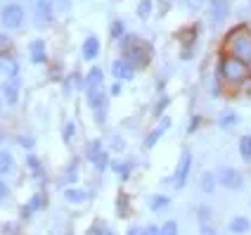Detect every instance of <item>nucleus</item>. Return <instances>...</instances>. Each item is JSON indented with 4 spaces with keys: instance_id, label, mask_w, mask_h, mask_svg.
<instances>
[{
    "instance_id": "obj_28",
    "label": "nucleus",
    "mask_w": 251,
    "mask_h": 235,
    "mask_svg": "<svg viewBox=\"0 0 251 235\" xmlns=\"http://www.w3.org/2000/svg\"><path fill=\"white\" fill-rule=\"evenodd\" d=\"M112 140H114V143H112L114 150H119V152H121V150H124V140L119 138V136H116V138H112Z\"/></svg>"
},
{
    "instance_id": "obj_36",
    "label": "nucleus",
    "mask_w": 251,
    "mask_h": 235,
    "mask_svg": "<svg viewBox=\"0 0 251 235\" xmlns=\"http://www.w3.org/2000/svg\"><path fill=\"white\" fill-rule=\"evenodd\" d=\"M88 235H100V231H98V228H90V233H88Z\"/></svg>"
},
{
    "instance_id": "obj_6",
    "label": "nucleus",
    "mask_w": 251,
    "mask_h": 235,
    "mask_svg": "<svg viewBox=\"0 0 251 235\" xmlns=\"http://www.w3.org/2000/svg\"><path fill=\"white\" fill-rule=\"evenodd\" d=\"M221 183H223L225 188H230V190H239L242 188V174H239L237 169H230V166H225L223 171H221Z\"/></svg>"
},
{
    "instance_id": "obj_19",
    "label": "nucleus",
    "mask_w": 251,
    "mask_h": 235,
    "mask_svg": "<svg viewBox=\"0 0 251 235\" xmlns=\"http://www.w3.org/2000/svg\"><path fill=\"white\" fill-rule=\"evenodd\" d=\"M102 154H104V152H102V145H100V140H93V145L88 147V157H90V159L98 164V159L102 157Z\"/></svg>"
},
{
    "instance_id": "obj_32",
    "label": "nucleus",
    "mask_w": 251,
    "mask_h": 235,
    "mask_svg": "<svg viewBox=\"0 0 251 235\" xmlns=\"http://www.w3.org/2000/svg\"><path fill=\"white\" fill-rule=\"evenodd\" d=\"M145 235H159V228H156V226H150V228H145Z\"/></svg>"
},
{
    "instance_id": "obj_38",
    "label": "nucleus",
    "mask_w": 251,
    "mask_h": 235,
    "mask_svg": "<svg viewBox=\"0 0 251 235\" xmlns=\"http://www.w3.org/2000/svg\"><path fill=\"white\" fill-rule=\"evenodd\" d=\"M0 200H2V195H0Z\"/></svg>"
},
{
    "instance_id": "obj_16",
    "label": "nucleus",
    "mask_w": 251,
    "mask_h": 235,
    "mask_svg": "<svg viewBox=\"0 0 251 235\" xmlns=\"http://www.w3.org/2000/svg\"><path fill=\"white\" fill-rule=\"evenodd\" d=\"M64 197H67L69 202H76V205H81V202H85L88 193H85V190H76V188H67V190H64Z\"/></svg>"
},
{
    "instance_id": "obj_15",
    "label": "nucleus",
    "mask_w": 251,
    "mask_h": 235,
    "mask_svg": "<svg viewBox=\"0 0 251 235\" xmlns=\"http://www.w3.org/2000/svg\"><path fill=\"white\" fill-rule=\"evenodd\" d=\"M85 83H88V90L102 88V69H100V67H93L90 74H88V79H85Z\"/></svg>"
},
{
    "instance_id": "obj_39",
    "label": "nucleus",
    "mask_w": 251,
    "mask_h": 235,
    "mask_svg": "<svg viewBox=\"0 0 251 235\" xmlns=\"http://www.w3.org/2000/svg\"><path fill=\"white\" fill-rule=\"evenodd\" d=\"M0 107H2V102H0Z\"/></svg>"
},
{
    "instance_id": "obj_7",
    "label": "nucleus",
    "mask_w": 251,
    "mask_h": 235,
    "mask_svg": "<svg viewBox=\"0 0 251 235\" xmlns=\"http://www.w3.org/2000/svg\"><path fill=\"white\" fill-rule=\"evenodd\" d=\"M209 17L213 24H221L227 17V0H211L209 2Z\"/></svg>"
},
{
    "instance_id": "obj_12",
    "label": "nucleus",
    "mask_w": 251,
    "mask_h": 235,
    "mask_svg": "<svg viewBox=\"0 0 251 235\" xmlns=\"http://www.w3.org/2000/svg\"><path fill=\"white\" fill-rule=\"evenodd\" d=\"M237 124H239L237 112L225 110V112H221V114H218V126H221V128H235Z\"/></svg>"
},
{
    "instance_id": "obj_30",
    "label": "nucleus",
    "mask_w": 251,
    "mask_h": 235,
    "mask_svg": "<svg viewBox=\"0 0 251 235\" xmlns=\"http://www.w3.org/2000/svg\"><path fill=\"white\" fill-rule=\"evenodd\" d=\"M128 235H145V228H140V226H133V228L128 231Z\"/></svg>"
},
{
    "instance_id": "obj_4",
    "label": "nucleus",
    "mask_w": 251,
    "mask_h": 235,
    "mask_svg": "<svg viewBox=\"0 0 251 235\" xmlns=\"http://www.w3.org/2000/svg\"><path fill=\"white\" fill-rule=\"evenodd\" d=\"M88 102H90V107L98 112V121L100 124H104V110H107V93L102 90V88H93V90H88Z\"/></svg>"
},
{
    "instance_id": "obj_9",
    "label": "nucleus",
    "mask_w": 251,
    "mask_h": 235,
    "mask_svg": "<svg viewBox=\"0 0 251 235\" xmlns=\"http://www.w3.org/2000/svg\"><path fill=\"white\" fill-rule=\"evenodd\" d=\"M112 74L116 79H126V81H130L133 79V67L128 64V59H116L112 64Z\"/></svg>"
},
{
    "instance_id": "obj_20",
    "label": "nucleus",
    "mask_w": 251,
    "mask_h": 235,
    "mask_svg": "<svg viewBox=\"0 0 251 235\" xmlns=\"http://www.w3.org/2000/svg\"><path fill=\"white\" fill-rule=\"evenodd\" d=\"M10 169H12V154L0 152V174H7Z\"/></svg>"
},
{
    "instance_id": "obj_35",
    "label": "nucleus",
    "mask_w": 251,
    "mask_h": 235,
    "mask_svg": "<svg viewBox=\"0 0 251 235\" xmlns=\"http://www.w3.org/2000/svg\"><path fill=\"white\" fill-rule=\"evenodd\" d=\"M201 235H216V233H213L211 228H201Z\"/></svg>"
},
{
    "instance_id": "obj_2",
    "label": "nucleus",
    "mask_w": 251,
    "mask_h": 235,
    "mask_svg": "<svg viewBox=\"0 0 251 235\" xmlns=\"http://www.w3.org/2000/svg\"><path fill=\"white\" fill-rule=\"evenodd\" d=\"M230 48H232V57H237L242 62H251V38L247 33H230Z\"/></svg>"
},
{
    "instance_id": "obj_40",
    "label": "nucleus",
    "mask_w": 251,
    "mask_h": 235,
    "mask_svg": "<svg viewBox=\"0 0 251 235\" xmlns=\"http://www.w3.org/2000/svg\"><path fill=\"white\" fill-rule=\"evenodd\" d=\"M0 140H2V136H0Z\"/></svg>"
},
{
    "instance_id": "obj_21",
    "label": "nucleus",
    "mask_w": 251,
    "mask_h": 235,
    "mask_svg": "<svg viewBox=\"0 0 251 235\" xmlns=\"http://www.w3.org/2000/svg\"><path fill=\"white\" fill-rule=\"evenodd\" d=\"M138 14L142 17V19H147V17L152 14V0H140V5H138Z\"/></svg>"
},
{
    "instance_id": "obj_31",
    "label": "nucleus",
    "mask_w": 251,
    "mask_h": 235,
    "mask_svg": "<svg viewBox=\"0 0 251 235\" xmlns=\"http://www.w3.org/2000/svg\"><path fill=\"white\" fill-rule=\"evenodd\" d=\"M166 105H168V97H161V100H159V105H156V110H154V112H156V114H159V112L164 110V107H166Z\"/></svg>"
},
{
    "instance_id": "obj_33",
    "label": "nucleus",
    "mask_w": 251,
    "mask_h": 235,
    "mask_svg": "<svg viewBox=\"0 0 251 235\" xmlns=\"http://www.w3.org/2000/svg\"><path fill=\"white\" fill-rule=\"evenodd\" d=\"M0 195H2V197H5V195H7V185H5V183H2V180H0Z\"/></svg>"
},
{
    "instance_id": "obj_8",
    "label": "nucleus",
    "mask_w": 251,
    "mask_h": 235,
    "mask_svg": "<svg viewBox=\"0 0 251 235\" xmlns=\"http://www.w3.org/2000/svg\"><path fill=\"white\" fill-rule=\"evenodd\" d=\"M2 95H5L7 105H17V100H19V81L17 79H7L5 86H2Z\"/></svg>"
},
{
    "instance_id": "obj_34",
    "label": "nucleus",
    "mask_w": 251,
    "mask_h": 235,
    "mask_svg": "<svg viewBox=\"0 0 251 235\" xmlns=\"http://www.w3.org/2000/svg\"><path fill=\"white\" fill-rule=\"evenodd\" d=\"M197 126H199V117H195V119H192V126H190V131H195Z\"/></svg>"
},
{
    "instance_id": "obj_37",
    "label": "nucleus",
    "mask_w": 251,
    "mask_h": 235,
    "mask_svg": "<svg viewBox=\"0 0 251 235\" xmlns=\"http://www.w3.org/2000/svg\"><path fill=\"white\" fill-rule=\"evenodd\" d=\"M0 41H2V36H0Z\"/></svg>"
},
{
    "instance_id": "obj_22",
    "label": "nucleus",
    "mask_w": 251,
    "mask_h": 235,
    "mask_svg": "<svg viewBox=\"0 0 251 235\" xmlns=\"http://www.w3.org/2000/svg\"><path fill=\"white\" fill-rule=\"evenodd\" d=\"M159 235H178V223L176 221H166L159 228Z\"/></svg>"
},
{
    "instance_id": "obj_17",
    "label": "nucleus",
    "mask_w": 251,
    "mask_h": 235,
    "mask_svg": "<svg viewBox=\"0 0 251 235\" xmlns=\"http://www.w3.org/2000/svg\"><path fill=\"white\" fill-rule=\"evenodd\" d=\"M239 154L244 162H251V136H242L239 138Z\"/></svg>"
},
{
    "instance_id": "obj_10",
    "label": "nucleus",
    "mask_w": 251,
    "mask_h": 235,
    "mask_svg": "<svg viewBox=\"0 0 251 235\" xmlns=\"http://www.w3.org/2000/svg\"><path fill=\"white\" fill-rule=\"evenodd\" d=\"M168 126H171V119H168V117H164V119H161V124L156 126L152 133L147 136V140H145V147H154V145H156V140H159L161 136H164V133H166Z\"/></svg>"
},
{
    "instance_id": "obj_29",
    "label": "nucleus",
    "mask_w": 251,
    "mask_h": 235,
    "mask_svg": "<svg viewBox=\"0 0 251 235\" xmlns=\"http://www.w3.org/2000/svg\"><path fill=\"white\" fill-rule=\"evenodd\" d=\"M74 131H76V128H74V124H69L67 128H64V138L71 140V136H74Z\"/></svg>"
},
{
    "instance_id": "obj_11",
    "label": "nucleus",
    "mask_w": 251,
    "mask_h": 235,
    "mask_svg": "<svg viewBox=\"0 0 251 235\" xmlns=\"http://www.w3.org/2000/svg\"><path fill=\"white\" fill-rule=\"evenodd\" d=\"M98 55H100V41L95 38V36H88V38H85V43H83V57L93 62Z\"/></svg>"
},
{
    "instance_id": "obj_24",
    "label": "nucleus",
    "mask_w": 251,
    "mask_h": 235,
    "mask_svg": "<svg viewBox=\"0 0 251 235\" xmlns=\"http://www.w3.org/2000/svg\"><path fill=\"white\" fill-rule=\"evenodd\" d=\"M36 5H38V10H41V14H50V10H52V5H55V0H36Z\"/></svg>"
},
{
    "instance_id": "obj_25",
    "label": "nucleus",
    "mask_w": 251,
    "mask_h": 235,
    "mask_svg": "<svg viewBox=\"0 0 251 235\" xmlns=\"http://www.w3.org/2000/svg\"><path fill=\"white\" fill-rule=\"evenodd\" d=\"M109 36H112V38H121V36H124V24H121V22H114L112 29H109Z\"/></svg>"
},
{
    "instance_id": "obj_14",
    "label": "nucleus",
    "mask_w": 251,
    "mask_h": 235,
    "mask_svg": "<svg viewBox=\"0 0 251 235\" xmlns=\"http://www.w3.org/2000/svg\"><path fill=\"white\" fill-rule=\"evenodd\" d=\"M31 59H33L36 64L45 62V43H43V41H33V43H31Z\"/></svg>"
},
{
    "instance_id": "obj_26",
    "label": "nucleus",
    "mask_w": 251,
    "mask_h": 235,
    "mask_svg": "<svg viewBox=\"0 0 251 235\" xmlns=\"http://www.w3.org/2000/svg\"><path fill=\"white\" fill-rule=\"evenodd\" d=\"M28 166H31V169H33V171H36V174H38V176H43L41 162H38V159H36V157H28Z\"/></svg>"
},
{
    "instance_id": "obj_3",
    "label": "nucleus",
    "mask_w": 251,
    "mask_h": 235,
    "mask_svg": "<svg viewBox=\"0 0 251 235\" xmlns=\"http://www.w3.org/2000/svg\"><path fill=\"white\" fill-rule=\"evenodd\" d=\"M0 19H2V24L7 29H19L22 22H24V10H22V5H17V2L5 5L2 12H0Z\"/></svg>"
},
{
    "instance_id": "obj_23",
    "label": "nucleus",
    "mask_w": 251,
    "mask_h": 235,
    "mask_svg": "<svg viewBox=\"0 0 251 235\" xmlns=\"http://www.w3.org/2000/svg\"><path fill=\"white\" fill-rule=\"evenodd\" d=\"M213 185H216V180H213V174H204V176H201V190L211 193V190H213Z\"/></svg>"
},
{
    "instance_id": "obj_5",
    "label": "nucleus",
    "mask_w": 251,
    "mask_h": 235,
    "mask_svg": "<svg viewBox=\"0 0 251 235\" xmlns=\"http://www.w3.org/2000/svg\"><path fill=\"white\" fill-rule=\"evenodd\" d=\"M190 169H192V154L190 152H182L180 159H178V169H176V176H173V183H176V188L180 190L185 188V183H187V176H190Z\"/></svg>"
},
{
    "instance_id": "obj_27",
    "label": "nucleus",
    "mask_w": 251,
    "mask_h": 235,
    "mask_svg": "<svg viewBox=\"0 0 251 235\" xmlns=\"http://www.w3.org/2000/svg\"><path fill=\"white\" fill-rule=\"evenodd\" d=\"M41 197H43V195H36V197L31 200V205H28V209H26V211H24V214H28L31 209H38V207H43V200H41Z\"/></svg>"
},
{
    "instance_id": "obj_1",
    "label": "nucleus",
    "mask_w": 251,
    "mask_h": 235,
    "mask_svg": "<svg viewBox=\"0 0 251 235\" xmlns=\"http://www.w3.org/2000/svg\"><path fill=\"white\" fill-rule=\"evenodd\" d=\"M218 71H221V76H225L227 81L239 83V81H244V76H247V64H244L242 59H237V57H223Z\"/></svg>"
},
{
    "instance_id": "obj_13",
    "label": "nucleus",
    "mask_w": 251,
    "mask_h": 235,
    "mask_svg": "<svg viewBox=\"0 0 251 235\" xmlns=\"http://www.w3.org/2000/svg\"><path fill=\"white\" fill-rule=\"evenodd\" d=\"M249 228H251V221L247 219V216H235V219L230 221V231H232V233L244 235Z\"/></svg>"
},
{
    "instance_id": "obj_18",
    "label": "nucleus",
    "mask_w": 251,
    "mask_h": 235,
    "mask_svg": "<svg viewBox=\"0 0 251 235\" xmlns=\"http://www.w3.org/2000/svg\"><path fill=\"white\" fill-rule=\"evenodd\" d=\"M168 205H171V197H164V195H156V197H152V202H150V207H152L154 211L168 207Z\"/></svg>"
}]
</instances>
